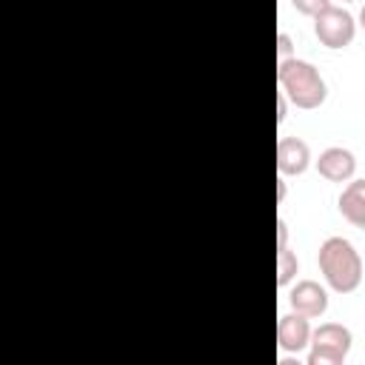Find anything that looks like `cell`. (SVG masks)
Listing matches in <instances>:
<instances>
[{
	"instance_id": "cell-5",
	"label": "cell",
	"mask_w": 365,
	"mask_h": 365,
	"mask_svg": "<svg viewBox=\"0 0 365 365\" xmlns=\"http://www.w3.org/2000/svg\"><path fill=\"white\" fill-rule=\"evenodd\" d=\"M288 302L297 314L308 317V319H317L328 311V291L317 282V279H299L291 294H288Z\"/></svg>"
},
{
	"instance_id": "cell-17",
	"label": "cell",
	"mask_w": 365,
	"mask_h": 365,
	"mask_svg": "<svg viewBox=\"0 0 365 365\" xmlns=\"http://www.w3.org/2000/svg\"><path fill=\"white\" fill-rule=\"evenodd\" d=\"M342 3H356V0H342Z\"/></svg>"
},
{
	"instance_id": "cell-3",
	"label": "cell",
	"mask_w": 365,
	"mask_h": 365,
	"mask_svg": "<svg viewBox=\"0 0 365 365\" xmlns=\"http://www.w3.org/2000/svg\"><path fill=\"white\" fill-rule=\"evenodd\" d=\"M354 334L342 322H322L311 331L308 365H342L351 354Z\"/></svg>"
},
{
	"instance_id": "cell-7",
	"label": "cell",
	"mask_w": 365,
	"mask_h": 365,
	"mask_svg": "<svg viewBox=\"0 0 365 365\" xmlns=\"http://www.w3.org/2000/svg\"><path fill=\"white\" fill-rule=\"evenodd\" d=\"M308 163H311V148H308V143L302 137L288 134V137L277 140V171L282 177L302 174L308 168Z\"/></svg>"
},
{
	"instance_id": "cell-4",
	"label": "cell",
	"mask_w": 365,
	"mask_h": 365,
	"mask_svg": "<svg viewBox=\"0 0 365 365\" xmlns=\"http://www.w3.org/2000/svg\"><path fill=\"white\" fill-rule=\"evenodd\" d=\"M314 34L319 37V43L325 48H345L351 46L354 34H356V23L354 14L342 6H328L314 17Z\"/></svg>"
},
{
	"instance_id": "cell-16",
	"label": "cell",
	"mask_w": 365,
	"mask_h": 365,
	"mask_svg": "<svg viewBox=\"0 0 365 365\" xmlns=\"http://www.w3.org/2000/svg\"><path fill=\"white\" fill-rule=\"evenodd\" d=\"M359 26L365 29V3H362V9H359Z\"/></svg>"
},
{
	"instance_id": "cell-8",
	"label": "cell",
	"mask_w": 365,
	"mask_h": 365,
	"mask_svg": "<svg viewBox=\"0 0 365 365\" xmlns=\"http://www.w3.org/2000/svg\"><path fill=\"white\" fill-rule=\"evenodd\" d=\"M317 171L331 182H348L356 171V157L342 145H328L317 157Z\"/></svg>"
},
{
	"instance_id": "cell-13",
	"label": "cell",
	"mask_w": 365,
	"mask_h": 365,
	"mask_svg": "<svg viewBox=\"0 0 365 365\" xmlns=\"http://www.w3.org/2000/svg\"><path fill=\"white\" fill-rule=\"evenodd\" d=\"M285 117H288V97L279 91L277 94V123H285Z\"/></svg>"
},
{
	"instance_id": "cell-2",
	"label": "cell",
	"mask_w": 365,
	"mask_h": 365,
	"mask_svg": "<svg viewBox=\"0 0 365 365\" xmlns=\"http://www.w3.org/2000/svg\"><path fill=\"white\" fill-rule=\"evenodd\" d=\"M277 83L279 91L297 106V108H319L328 97V86L319 74V68L299 57H285L277 66Z\"/></svg>"
},
{
	"instance_id": "cell-10",
	"label": "cell",
	"mask_w": 365,
	"mask_h": 365,
	"mask_svg": "<svg viewBox=\"0 0 365 365\" xmlns=\"http://www.w3.org/2000/svg\"><path fill=\"white\" fill-rule=\"evenodd\" d=\"M297 271H299V262H297V254L288 248V245H277V285L285 288L297 279Z\"/></svg>"
},
{
	"instance_id": "cell-12",
	"label": "cell",
	"mask_w": 365,
	"mask_h": 365,
	"mask_svg": "<svg viewBox=\"0 0 365 365\" xmlns=\"http://www.w3.org/2000/svg\"><path fill=\"white\" fill-rule=\"evenodd\" d=\"M291 51H294V40H291V34L279 31V34H277V54H279V60L291 57Z\"/></svg>"
},
{
	"instance_id": "cell-15",
	"label": "cell",
	"mask_w": 365,
	"mask_h": 365,
	"mask_svg": "<svg viewBox=\"0 0 365 365\" xmlns=\"http://www.w3.org/2000/svg\"><path fill=\"white\" fill-rule=\"evenodd\" d=\"M285 194H288V185H285V177L279 174V177H277V200L282 202V200H285Z\"/></svg>"
},
{
	"instance_id": "cell-9",
	"label": "cell",
	"mask_w": 365,
	"mask_h": 365,
	"mask_svg": "<svg viewBox=\"0 0 365 365\" xmlns=\"http://www.w3.org/2000/svg\"><path fill=\"white\" fill-rule=\"evenodd\" d=\"M339 214L356 225V228H365V177L362 180H348V185L342 188L339 194Z\"/></svg>"
},
{
	"instance_id": "cell-11",
	"label": "cell",
	"mask_w": 365,
	"mask_h": 365,
	"mask_svg": "<svg viewBox=\"0 0 365 365\" xmlns=\"http://www.w3.org/2000/svg\"><path fill=\"white\" fill-rule=\"evenodd\" d=\"M291 6H294L299 14H305V17H317L322 9L331 6V0H291Z\"/></svg>"
},
{
	"instance_id": "cell-14",
	"label": "cell",
	"mask_w": 365,
	"mask_h": 365,
	"mask_svg": "<svg viewBox=\"0 0 365 365\" xmlns=\"http://www.w3.org/2000/svg\"><path fill=\"white\" fill-rule=\"evenodd\" d=\"M277 245H288V222L282 217L277 220Z\"/></svg>"
},
{
	"instance_id": "cell-6",
	"label": "cell",
	"mask_w": 365,
	"mask_h": 365,
	"mask_svg": "<svg viewBox=\"0 0 365 365\" xmlns=\"http://www.w3.org/2000/svg\"><path fill=\"white\" fill-rule=\"evenodd\" d=\"M277 345L285 354H299L311 345V322L302 314H282L277 319Z\"/></svg>"
},
{
	"instance_id": "cell-1",
	"label": "cell",
	"mask_w": 365,
	"mask_h": 365,
	"mask_svg": "<svg viewBox=\"0 0 365 365\" xmlns=\"http://www.w3.org/2000/svg\"><path fill=\"white\" fill-rule=\"evenodd\" d=\"M317 262H319V271H322V277H325V282H328L331 291L351 294V291L359 288L362 274H365V265H362V257H359V251L354 248L351 240H345V237H328L319 245Z\"/></svg>"
}]
</instances>
